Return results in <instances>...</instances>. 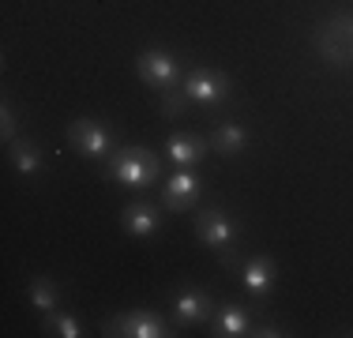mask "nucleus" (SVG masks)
Returning <instances> with one entry per match:
<instances>
[{
    "mask_svg": "<svg viewBox=\"0 0 353 338\" xmlns=\"http://www.w3.org/2000/svg\"><path fill=\"white\" fill-rule=\"evenodd\" d=\"M105 173H109V181L124 184V188H132V192H143V188H150V184L158 181L162 162H158V155L147 150V147H124L121 155L109 162Z\"/></svg>",
    "mask_w": 353,
    "mask_h": 338,
    "instance_id": "nucleus-1",
    "label": "nucleus"
},
{
    "mask_svg": "<svg viewBox=\"0 0 353 338\" xmlns=\"http://www.w3.org/2000/svg\"><path fill=\"white\" fill-rule=\"evenodd\" d=\"M196 233H199V241H203L207 248H214L218 256H222L225 267L237 264V233L241 230H237V222H233L222 207L199 210V215H196Z\"/></svg>",
    "mask_w": 353,
    "mask_h": 338,
    "instance_id": "nucleus-2",
    "label": "nucleus"
},
{
    "mask_svg": "<svg viewBox=\"0 0 353 338\" xmlns=\"http://www.w3.org/2000/svg\"><path fill=\"white\" fill-rule=\"evenodd\" d=\"M316 49L327 64L334 68H346L353 64V19L350 15H334L331 23L316 30Z\"/></svg>",
    "mask_w": 353,
    "mask_h": 338,
    "instance_id": "nucleus-3",
    "label": "nucleus"
},
{
    "mask_svg": "<svg viewBox=\"0 0 353 338\" xmlns=\"http://www.w3.org/2000/svg\"><path fill=\"white\" fill-rule=\"evenodd\" d=\"M136 72L154 90H173L176 79H181V61L173 53H165V49H143L136 61Z\"/></svg>",
    "mask_w": 353,
    "mask_h": 338,
    "instance_id": "nucleus-4",
    "label": "nucleus"
},
{
    "mask_svg": "<svg viewBox=\"0 0 353 338\" xmlns=\"http://www.w3.org/2000/svg\"><path fill=\"white\" fill-rule=\"evenodd\" d=\"M181 90L188 95V101H196V106H222V101L230 98V79H225L222 72H214V68H192Z\"/></svg>",
    "mask_w": 353,
    "mask_h": 338,
    "instance_id": "nucleus-5",
    "label": "nucleus"
},
{
    "mask_svg": "<svg viewBox=\"0 0 353 338\" xmlns=\"http://www.w3.org/2000/svg\"><path fill=\"white\" fill-rule=\"evenodd\" d=\"M68 143L75 150H79L83 158H105L109 150H113V132L105 128V124L90 121V117H79V121L68 124Z\"/></svg>",
    "mask_w": 353,
    "mask_h": 338,
    "instance_id": "nucleus-6",
    "label": "nucleus"
},
{
    "mask_svg": "<svg viewBox=\"0 0 353 338\" xmlns=\"http://www.w3.org/2000/svg\"><path fill=\"white\" fill-rule=\"evenodd\" d=\"M105 335H113V338H165L173 331L165 327L162 316L136 308V312H124L117 319H105Z\"/></svg>",
    "mask_w": 353,
    "mask_h": 338,
    "instance_id": "nucleus-7",
    "label": "nucleus"
},
{
    "mask_svg": "<svg viewBox=\"0 0 353 338\" xmlns=\"http://www.w3.org/2000/svg\"><path fill=\"white\" fill-rule=\"evenodd\" d=\"M121 226L128 237H136V241H150V237L162 233V210L154 207V203H128V207L121 210Z\"/></svg>",
    "mask_w": 353,
    "mask_h": 338,
    "instance_id": "nucleus-8",
    "label": "nucleus"
},
{
    "mask_svg": "<svg viewBox=\"0 0 353 338\" xmlns=\"http://www.w3.org/2000/svg\"><path fill=\"white\" fill-rule=\"evenodd\" d=\"M173 312H176V324L184 327H196L211 316V293L199 290V286H181L173 293Z\"/></svg>",
    "mask_w": 353,
    "mask_h": 338,
    "instance_id": "nucleus-9",
    "label": "nucleus"
},
{
    "mask_svg": "<svg viewBox=\"0 0 353 338\" xmlns=\"http://www.w3.org/2000/svg\"><path fill=\"white\" fill-rule=\"evenodd\" d=\"M207 150H211V143L199 139V135H188V132H176L165 139V155H170L173 166H181V169H196L207 158Z\"/></svg>",
    "mask_w": 353,
    "mask_h": 338,
    "instance_id": "nucleus-10",
    "label": "nucleus"
},
{
    "mask_svg": "<svg viewBox=\"0 0 353 338\" xmlns=\"http://www.w3.org/2000/svg\"><path fill=\"white\" fill-rule=\"evenodd\" d=\"M196 199H199V177L192 173V169H181V173H173L170 181H165L162 203L170 210H188Z\"/></svg>",
    "mask_w": 353,
    "mask_h": 338,
    "instance_id": "nucleus-11",
    "label": "nucleus"
},
{
    "mask_svg": "<svg viewBox=\"0 0 353 338\" xmlns=\"http://www.w3.org/2000/svg\"><path fill=\"white\" fill-rule=\"evenodd\" d=\"M274 259L271 256H252L245 270H241V282H245V290L252 293V297H267L271 293V286H274Z\"/></svg>",
    "mask_w": 353,
    "mask_h": 338,
    "instance_id": "nucleus-12",
    "label": "nucleus"
},
{
    "mask_svg": "<svg viewBox=\"0 0 353 338\" xmlns=\"http://www.w3.org/2000/svg\"><path fill=\"white\" fill-rule=\"evenodd\" d=\"M211 147L218 150V155H225V158L245 155V150H248V128H245V124H237V121L218 124L214 135H211Z\"/></svg>",
    "mask_w": 353,
    "mask_h": 338,
    "instance_id": "nucleus-13",
    "label": "nucleus"
},
{
    "mask_svg": "<svg viewBox=\"0 0 353 338\" xmlns=\"http://www.w3.org/2000/svg\"><path fill=\"white\" fill-rule=\"evenodd\" d=\"M8 158H12V166L19 177H38L41 173V150H38L34 139H27V135H19V139L8 147Z\"/></svg>",
    "mask_w": 353,
    "mask_h": 338,
    "instance_id": "nucleus-14",
    "label": "nucleus"
},
{
    "mask_svg": "<svg viewBox=\"0 0 353 338\" xmlns=\"http://www.w3.org/2000/svg\"><path fill=\"white\" fill-rule=\"evenodd\" d=\"M252 331V319H248V312L241 308V304H225L222 312H218V319H214V338H241V335H248Z\"/></svg>",
    "mask_w": 353,
    "mask_h": 338,
    "instance_id": "nucleus-15",
    "label": "nucleus"
},
{
    "mask_svg": "<svg viewBox=\"0 0 353 338\" xmlns=\"http://www.w3.org/2000/svg\"><path fill=\"white\" fill-rule=\"evenodd\" d=\"M27 297H30V304H34L41 316H49V312H57V304H61V286H57L53 278H34Z\"/></svg>",
    "mask_w": 353,
    "mask_h": 338,
    "instance_id": "nucleus-16",
    "label": "nucleus"
},
{
    "mask_svg": "<svg viewBox=\"0 0 353 338\" xmlns=\"http://www.w3.org/2000/svg\"><path fill=\"white\" fill-rule=\"evenodd\" d=\"M46 331L57 335V338H79L83 327L75 324V316H64V312H49V316H46Z\"/></svg>",
    "mask_w": 353,
    "mask_h": 338,
    "instance_id": "nucleus-17",
    "label": "nucleus"
},
{
    "mask_svg": "<svg viewBox=\"0 0 353 338\" xmlns=\"http://www.w3.org/2000/svg\"><path fill=\"white\" fill-rule=\"evenodd\" d=\"M184 106H188V95L184 90H162V113L165 117H181L184 113Z\"/></svg>",
    "mask_w": 353,
    "mask_h": 338,
    "instance_id": "nucleus-18",
    "label": "nucleus"
},
{
    "mask_svg": "<svg viewBox=\"0 0 353 338\" xmlns=\"http://www.w3.org/2000/svg\"><path fill=\"white\" fill-rule=\"evenodd\" d=\"M0 139H4V147H12L19 135H15V113H12V106H0Z\"/></svg>",
    "mask_w": 353,
    "mask_h": 338,
    "instance_id": "nucleus-19",
    "label": "nucleus"
},
{
    "mask_svg": "<svg viewBox=\"0 0 353 338\" xmlns=\"http://www.w3.org/2000/svg\"><path fill=\"white\" fill-rule=\"evenodd\" d=\"M248 335H256V338H282L285 331H282V327H274V324H259V327H252Z\"/></svg>",
    "mask_w": 353,
    "mask_h": 338,
    "instance_id": "nucleus-20",
    "label": "nucleus"
}]
</instances>
